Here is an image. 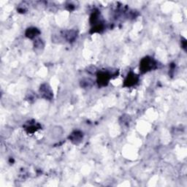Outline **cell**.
Masks as SVG:
<instances>
[{
    "label": "cell",
    "instance_id": "obj_1",
    "mask_svg": "<svg viewBox=\"0 0 187 187\" xmlns=\"http://www.w3.org/2000/svg\"><path fill=\"white\" fill-rule=\"evenodd\" d=\"M155 65L154 61L152 58H148V57H146V58L143 59L142 61H141L140 63V69L142 72H148L150 70V69H153V67Z\"/></svg>",
    "mask_w": 187,
    "mask_h": 187
},
{
    "label": "cell",
    "instance_id": "obj_2",
    "mask_svg": "<svg viewBox=\"0 0 187 187\" xmlns=\"http://www.w3.org/2000/svg\"><path fill=\"white\" fill-rule=\"evenodd\" d=\"M138 77L135 74H129L128 76H127V79L125 80V85H127V86H131V85H135V83L138 82Z\"/></svg>",
    "mask_w": 187,
    "mask_h": 187
},
{
    "label": "cell",
    "instance_id": "obj_3",
    "mask_svg": "<svg viewBox=\"0 0 187 187\" xmlns=\"http://www.w3.org/2000/svg\"><path fill=\"white\" fill-rule=\"evenodd\" d=\"M40 92L43 96L45 98H51L52 97V91H51L50 87L48 86L47 84L43 85L40 89Z\"/></svg>",
    "mask_w": 187,
    "mask_h": 187
},
{
    "label": "cell",
    "instance_id": "obj_4",
    "mask_svg": "<svg viewBox=\"0 0 187 187\" xmlns=\"http://www.w3.org/2000/svg\"><path fill=\"white\" fill-rule=\"evenodd\" d=\"M109 76H110V75L106 73H101L100 74H99V76L98 77L99 83H100L101 85H106L107 83H108Z\"/></svg>",
    "mask_w": 187,
    "mask_h": 187
},
{
    "label": "cell",
    "instance_id": "obj_5",
    "mask_svg": "<svg viewBox=\"0 0 187 187\" xmlns=\"http://www.w3.org/2000/svg\"><path fill=\"white\" fill-rule=\"evenodd\" d=\"M38 33H39L38 30H37V29H35V28H33V29H29L27 32V37H30V38H32V37H35V36H37V35Z\"/></svg>",
    "mask_w": 187,
    "mask_h": 187
}]
</instances>
